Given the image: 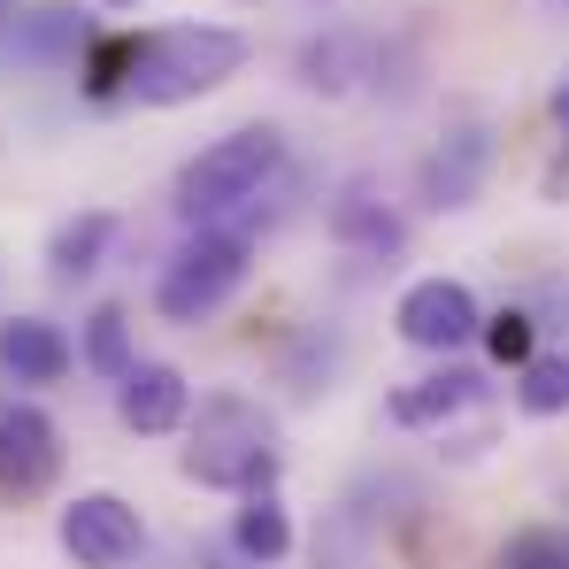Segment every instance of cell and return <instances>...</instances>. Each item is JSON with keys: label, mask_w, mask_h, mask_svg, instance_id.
Returning <instances> with one entry per match:
<instances>
[{"label": "cell", "mask_w": 569, "mask_h": 569, "mask_svg": "<svg viewBox=\"0 0 569 569\" xmlns=\"http://www.w3.org/2000/svg\"><path fill=\"white\" fill-rule=\"evenodd\" d=\"M239 70H247V31H231V23H162V31L131 39L123 100H139V108H186V100L223 93Z\"/></svg>", "instance_id": "1"}, {"label": "cell", "mask_w": 569, "mask_h": 569, "mask_svg": "<svg viewBox=\"0 0 569 569\" xmlns=\"http://www.w3.org/2000/svg\"><path fill=\"white\" fill-rule=\"evenodd\" d=\"M186 477L208 492L278 485V416L247 392H208L186 408Z\"/></svg>", "instance_id": "2"}, {"label": "cell", "mask_w": 569, "mask_h": 569, "mask_svg": "<svg viewBox=\"0 0 569 569\" xmlns=\"http://www.w3.org/2000/svg\"><path fill=\"white\" fill-rule=\"evenodd\" d=\"M278 170H284V131L278 123H239V131L208 139L178 170V216L186 223H216V216L247 208Z\"/></svg>", "instance_id": "3"}, {"label": "cell", "mask_w": 569, "mask_h": 569, "mask_svg": "<svg viewBox=\"0 0 569 569\" xmlns=\"http://www.w3.org/2000/svg\"><path fill=\"white\" fill-rule=\"evenodd\" d=\"M247 262H254V239H247V231H216V223H200L186 247L162 262L154 308H162L170 323H200V316H216V308L247 284Z\"/></svg>", "instance_id": "4"}, {"label": "cell", "mask_w": 569, "mask_h": 569, "mask_svg": "<svg viewBox=\"0 0 569 569\" xmlns=\"http://www.w3.org/2000/svg\"><path fill=\"white\" fill-rule=\"evenodd\" d=\"M139 547H147V523L123 492H78L62 508V555L78 569H123L139 562Z\"/></svg>", "instance_id": "5"}, {"label": "cell", "mask_w": 569, "mask_h": 569, "mask_svg": "<svg viewBox=\"0 0 569 569\" xmlns=\"http://www.w3.org/2000/svg\"><path fill=\"white\" fill-rule=\"evenodd\" d=\"M392 323H400V339H408L416 355H455V347L477 339L485 308H477V292L462 278H416L408 292H400Z\"/></svg>", "instance_id": "6"}, {"label": "cell", "mask_w": 569, "mask_h": 569, "mask_svg": "<svg viewBox=\"0 0 569 569\" xmlns=\"http://www.w3.org/2000/svg\"><path fill=\"white\" fill-rule=\"evenodd\" d=\"M485 178H492V123H485V116H455L447 139L423 154L416 192H423V208L455 216V208H470L477 192H485Z\"/></svg>", "instance_id": "7"}, {"label": "cell", "mask_w": 569, "mask_h": 569, "mask_svg": "<svg viewBox=\"0 0 569 569\" xmlns=\"http://www.w3.org/2000/svg\"><path fill=\"white\" fill-rule=\"evenodd\" d=\"M93 47V31H86V16L78 8H62V0H16L8 16H0V62H16V70H62V62H78Z\"/></svg>", "instance_id": "8"}, {"label": "cell", "mask_w": 569, "mask_h": 569, "mask_svg": "<svg viewBox=\"0 0 569 569\" xmlns=\"http://www.w3.org/2000/svg\"><path fill=\"white\" fill-rule=\"evenodd\" d=\"M62 477V431L31 400H0V492L31 500Z\"/></svg>", "instance_id": "9"}, {"label": "cell", "mask_w": 569, "mask_h": 569, "mask_svg": "<svg viewBox=\"0 0 569 569\" xmlns=\"http://www.w3.org/2000/svg\"><path fill=\"white\" fill-rule=\"evenodd\" d=\"M186 408H192V385H186L178 362H131V370L116 378V416H123V431H139V439L186 431Z\"/></svg>", "instance_id": "10"}, {"label": "cell", "mask_w": 569, "mask_h": 569, "mask_svg": "<svg viewBox=\"0 0 569 569\" xmlns=\"http://www.w3.org/2000/svg\"><path fill=\"white\" fill-rule=\"evenodd\" d=\"M331 239H339L347 254L385 262V254H400V247H408V223L392 216V200H385L370 178H347L339 200H331Z\"/></svg>", "instance_id": "11"}, {"label": "cell", "mask_w": 569, "mask_h": 569, "mask_svg": "<svg viewBox=\"0 0 569 569\" xmlns=\"http://www.w3.org/2000/svg\"><path fill=\"white\" fill-rule=\"evenodd\" d=\"M70 362H78V347L62 339V323H47V316H8L0 323V370L16 385H62Z\"/></svg>", "instance_id": "12"}, {"label": "cell", "mask_w": 569, "mask_h": 569, "mask_svg": "<svg viewBox=\"0 0 569 569\" xmlns=\"http://www.w3.org/2000/svg\"><path fill=\"white\" fill-rule=\"evenodd\" d=\"M470 400H477V370H462V362H447V370H431V378H408V385H392L385 416H392L400 431H439V423H455V416H462Z\"/></svg>", "instance_id": "13"}, {"label": "cell", "mask_w": 569, "mask_h": 569, "mask_svg": "<svg viewBox=\"0 0 569 569\" xmlns=\"http://www.w3.org/2000/svg\"><path fill=\"white\" fill-rule=\"evenodd\" d=\"M370 70H378V47H370L362 31H323V39H308V47H300V86H308V93H323V100L355 93Z\"/></svg>", "instance_id": "14"}, {"label": "cell", "mask_w": 569, "mask_h": 569, "mask_svg": "<svg viewBox=\"0 0 569 569\" xmlns=\"http://www.w3.org/2000/svg\"><path fill=\"white\" fill-rule=\"evenodd\" d=\"M231 547H239L247 562H284V555H292V516H284V500L270 492V485L239 492V516H231Z\"/></svg>", "instance_id": "15"}, {"label": "cell", "mask_w": 569, "mask_h": 569, "mask_svg": "<svg viewBox=\"0 0 569 569\" xmlns=\"http://www.w3.org/2000/svg\"><path fill=\"white\" fill-rule=\"evenodd\" d=\"M108 239H116V216H108V208H86V216H70V223L47 239V270H54L62 284L93 278L100 254H108Z\"/></svg>", "instance_id": "16"}, {"label": "cell", "mask_w": 569, "mask_h": 569, "mask_svg": "<svg viewBox=\"0 0 569 569\" xmlns=\"http://www.w3.org/2000/svg\"><path fill=\"white\" fill-rule=\"evenodd\" d=\"M516 408L523 416H569V347H531L516 362Z\"/></svg>", "instance_id": "17"}, {"label": "cell", "mask_w": 569, "mask_h": 569, "mask_svg": "<svg viewBox=\"0 0 569 569\" xmlns=\"http://www.w3.org/2000/svg\"><path fill=\"white\" fill-rule=\"evenodd\" d=\"M139 355H131V316L116 308V300H100L93 316H86V370H100V378H123Z\"/></svg>", "instance_id": "18"}, {"label": "cell", "mask_w": 569, "mask_h": 569, "mask_svg": "<svg viewBox=\"0 0 569 569\" xmlns=\"http://www.w3.org/2000/svg\"><path fill=\"white\" fill-rule=\"evenodd\" d=\"M477 339H485V355L500 362V370H516L531 347H539V323H531V308L516 300V308H500V316H485L477 323Z\"/></svg>", "instance_id": "19"}, {"label": "cell", "mask_w": 569, "mask_h": 569, "mask_svg": "<svg viewBox=\"0 0 569 569\" xmlns=\"http://www.w3.org/2000/svg\"><path fill=\"white\" fill-rule=\"evenodd\" d=\"M492 569H569V531L531 523V531H516V539L492 555Z\"/></svg>", "instance_id": "20"}, {"label": "cell", "mask_w": 569, "mask_h": 569, "mask_svg": "<svg viewBox=\"0 0 569 569\" xmlns=\"http://www.w3.org/2000/svg\"><path fill=\"white\" fill-rule=\"evenodd\" d=\"M547 116H555V162H547L539 192L547 200H569V70L555 78V93H547Z\"/></svg>", "instance_id": "21"}, {"label": "cell", "mask_w": 569, "mask_h": 569, "mask_svg": "<svg viewBox=\"0 0 569 569\" xmlns=\"http://www.w3.org/2000/svg\"><path fill=\"white\" fill-rule=\"evenodd\" d=\"M523 308H531V323H539V331H569V284H539Z\"/></svg>", "instance_id": "22"}, {"label": "cell", "mask_w": 569, "mask_h": 569, "mask_svg": "<svg viewBox=\"0 0 569 569\" xmlns=\"http://www.w3.org/2000/svg\"><path fill=\"white\" fill-rule=\"evenodd\" d=\"M100 8H139V0H100Z\"/></svg>", "instance_id": "23"}]
</instances>
